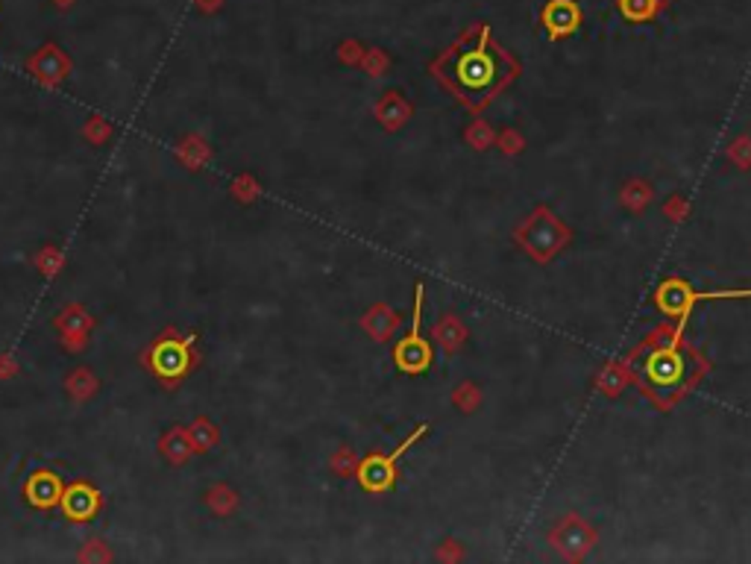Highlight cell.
<instances>
[{
  "instance_id": "obj_6",
  "label": "cell",
  "mask_w": 751,
  "mask_h": 564,
  "mask_svg": "<svg viewBox=\"0 0 751 564\" xmlns=\"http://www.w3.org/2000/svg\"><path fill=\"white\" fill-rule=\"evenodd\" d=\"M147 364H150V371L162 379V383L167 379L170 385H177L179 379L191 371V364H194L191 341L174 335V330H167V333L150 347V353H147Z\"/></svg>"
},
{
  "instance_id": "obj_12",
  "label": "cell",
  "mask_w": 751,
  "mask_h": 564,
  "mask_svg": "<svg viewBox=\"0 0 751 564\" xmlns=\"http://www.w3.org/2000/svg\"><path fill=\"white\" fill-rule=\"evenodd\" d=\"M159 453L167 458L170 465H186L191 453H194V444H191V436L186 426H174L167 429L162 441H159Z\"/></svg>"
},
{
  "instance_id": "obj_9",
  "label": "cell",
  "mask_w": 751,
  "mask_h": 564,
  "mask_svg": "<svg viewBox=\"0 0 751 564\" xmlns=\"http://www.w3.org/2000/svg\"><path fill=\"white\" fill-rule=\"evenodd\" d=\"M59 506L68 520L86 523L100 511V494H97V488H91L88 482H74L71 488H62Z\"/></svg>"
},
{
  "instance_id": "obj_2",
  "label": "cell",
  "mask_w": 751,
  "mask_h": 564,
  "mask_svg": "<svg viewBox=\"0 0 751 564\" xmlns=\"http://www.w3.org/2000/svg\"><path fill=\"white\" fill-rule=\"evenodd\" d=\"M707 300H751V288H719V292H695V288L681 277H666L655 288L652 303L666 318H678V323H687L690 312Z\"/></svg>"
},
{
  "instance_id": "obj_21",
  "label": "cell",
  "mask_w": 751,
  "mask_h": 564,
  "mask_svg": "<svg viewBox=\"0 0 751 564\" xmlns=\"http://www.w3.org/2000/svg\"><path fill=\"white\" fill-rule=\"evenodd\" d=\"M197 4H200L203 12H215L220 6V0H197Z\"/></svg>"
},
{
  "instance_id": "obj_23",
  "label": "cell",
  "mask_w": 751,
  "mask_h": 564,
  "mask_svg": "<svg viewBox=\"0 0 751 564\" xmlns=\"http://www.w3.org/2000/svg\"><path fill=\"white\" fill-rule=\"evenodd\" d=\"M54 4H56L59 9H68V6H74V0H54Z\"/></svg>"
},
{
  "instance_id": "obj_3",
  "label": "cell",
  "mask_w": 751,
  "mask_h": 564,
  "mask_svg": "<svg viewBox=\"0 0 751 564\" xmlns=\"http://www.w3.org/2000/svg\"><path fill=\"white\" fill-rule=\"evenodd\" d=\"M687 356L690 353H681L678 350V338H672V344L661 347L649 353V359H645V367H643V376L645 383L652 385V397L664 405V400L669 397V405L675 400L684 388H687Z\"/></svg>"
},
{
  "instance_id": "obj_13",
  "label": "cell",
  "mask_w": 751,
  "mask_h": 564,
  "mask_svg": "<svg viewBox=\"0 0 751 564\" xmlns=\"http://www.w3.org/2000/svg\"><path fill=\"white\" fill-rule=\"evenodd\" d=\"M669 0H616V9L623 12V18L631 24H645L661 15V9Z\"/></svg>"
},
{
  "instance_id": "obj_11",
  "label": "cell",
  "mask_w": 751,
  "mask_h": 564,
  "mask_svg": "<svg viewBox=\"0 0 751 564\" xmlns=\"http://www.w3.org/2000/svg\"><path fill=\"white\" fill-rule=\"evenodd\" d=\"M24 497L33 508H54L62 500V482L50 470H36V474L24 485Z\"/></svg>"
},
{
  "instance_id": "obj_22",
  "label": "cell",
  "mask_w": 751,
  "mask_h": 564,
  "mask_svg": "<svg viewBox=\"0 0 751 564\" xmlns=\"http://www.w3.org/2000/svg\"><path fill=\"white\" fill-rule=\"evenodd\" d=\"M12 371H15V364H12V362H9L6 356L0 359V376H6V374H12Z\"/></svg>"
},
{
  "instance_id": "obj_1",
  "label": "cell",
  "mask_w": 751,
  "mask_h": 564,
  "mask_svg": "<svg viewBox=\"0 0 751 564\" xmlns=\"http://www.w3.org/2000/svg\"><path fill=\"white\" fill-rule=\"evenodd\" d=\"M431 71H438L441 80L455 95H461V100H467L470 107H479L513 80L517 65L511 62L502 47L491 42V30H487V24H482V27L461 38L438 65H431Z\"/></svg>"
},
{
  "instance_id": "obj_5",
  "label": "cell",
  "mask_w": 751,
  "mask_h": 564,
  "mask_svg": "<svg viewBox=\"0 0 751 564\" xmlns=\"http://www.w3.org/2000/svg\"><path fill=\"white\" fill-rule=\"evenodd\" d=\"M423 282H417L414 285V309H411V330H408L402 338H400V344L393 347V364H397V371L400 374H426L429 367H431V359H434V353H431V344L426 341L423 335Z\"/></svg>"
},
{
  "instance_id": "obj_17",
  "label": "cell",
  "mask_w": 751,
  "mask_h": 564,
  "mask_svg": "<svg viewBox=\"0 0 751 564\" xmlns=\"http://www.w3.org/2000/svg\"><path fill=\"white\" fill-rule=\"evenodd\" d=\"M36 265H38V271L45 273V277H56V273L62 271V253H59V247H45L42 253L36 256Z\"/></svg>"
},
{
  "instance_id": "obj_20",
  "label": "cell",
  "mask_w": 751,
  "mask_h": 564,
  "mask_svg": "<svg viewBox=\"0 0 751 564\" xmlns=\"http://www.w3.org/2000/svg\"><path fill=\"white\" fill-rule=\"evenodd\" d=\"M88 544H91V547L86 549V553H83L80 559H109V553H107V549H103V553H100L103 541H88Z\"/></svg>"
},
{
  "instance_id": "obj_16",
  "label": "cell",
  "mask_w": 751,
  "mask_h": 564,
  "mask_svg": "<svg viewBox=\"0 0 751 564\" xmlns=\"http://www.w3.org/2000/svg\"><path fill=\"white\" fill-rule=\"evenodd\" d=\"M206 503H208V508L215 511V515L227 518V515H232L235 508H238V494H235L229 485H215V488H208Z\"/></svg>"
},
{
  "instance_id": "obj_10",
  "label": "cell",
  "mask_w": 751,
  "mask_h": 564,
  "mask_svg": "<svg viewBox=\"0 0 751 564\" xmlns=\"http://www.w3.org/2000/svg\"><path fill=\"white\" fill-rule=\"evenodd\" d=\"M91 326H95L91 314L83 306H76V303L65 306L62 314L56 318V330L62 333L65 347H68V350H83L86 347V338L91 333Z\"/></svg>"
},
{
  "instance_id": "obj_7",
  "label": "cell",
  "mask_w": 751,
  "mask_h": 564,
  "mask_svg": "<svg viewBox=\"0 0 751 564\" xmlns=\"http://www.w3.org/2000/svg\"><path fill=\"white\" fill-rule=\"evenodd\" d=\"M582 6L575 4V0H549L540 12V24H543L546 36L552 42H561V38L573 36L582 30Z\"/></svg>"
},
{
  "instance_id": "obj_8",
  "label": "cell",
  "mask_w": 751,
  "mask_h": 564,
  "mask_svg": "<svg viewBox=\"0 0 751 564\" xmlns=\"http://www.w3.org/2000/svg\"><path fill=\"white\" fill-rule=\"evenodd\" d=\"M27 68H30V74L36 77L38 83H45V86H59L65 77L71 74V68H74V62L65 56V50L59 47V45H45V47H38L36 54L30 56V62H27Z\"/></svg>"
},
{
  "instance_id": "obj_18",
  "label": "cell",
  "mask_w": 751,
  "mask_h": 564,
  "mask_svg": "<svg viewBox=\"0 0 751 564\" xmlns=\"http://www.w3.org/2000/svg\"><path fill=\"white\" fill-rule=\"evenodd\" d=\"M208 156V148L203 141H197V138H188V141H182V159H186L194 170L200 168V162Z\"/></svg>"
},
{
  "instance_id": "obj_19",
  "label": "cell",
  "mask_w": 751,
  "mask_h": 564,
  "mask_svg": "<svg viewBox=\"0 0 751 564\" xmlns=\"http://www.w3.org/2000/svg\"><path fill=\"white\" fill-rule=\"evenodd\" d=\"M109 136H112V127L103 121V118H91V121L86 124V138L91 144H103Z\"/></svg>"
},
{
  "instance_id": "obj_4",
  "label": "cell",
  "mask_w": 751,
  "mask_h": 564,
  "mask_svg": "<svg viewBox=\"0 0 751 564\" xmlns=\"http://www.w3.org/2000/svg\"><path fill=\"white\" fill-rule=\"evenodd\" d=\"M426 432H429V424H420L391 456H385V453H370V456H367L364 462L359 465V470H355V477H359L361 488L367 494H388V491L397 488V477H400L397 465H400V458L411 447H417L420 438H426Z\"/></svg>"
},
{
  "instance_id": "obj_14",
  "label": "cell",
  "mask_w": 751,
  "mask_h": 564,
  "mask_svg": "<svg viewBox=\"0 0 751 564\" xmlns=\"http://www.w3.org/2000/svg\"><path fill=\"white\" fill-rule=\"evenodd\" d=\"M65 388H68L71 400L86 403L88 397L97 395L100 383H97V374L95 371H88V367H76V371L68 376V383H65Z\"/></svg>"
},
{
  "instance_id": "obj_15",
  "label": "cell",
  "mask_w": 751,
  "mask_h": 564,
  "mask_svg": "<svg viewBox=\"0 0 751 564\" xmlns=\"http://www.w3.org/2000/svg\"><path fill=\"white\" fill-rule=\"evenodd\" d=\"M188 436H191V444H194V453H208V450L218 447L220 429H218V424L208 421V417H197V421L188 426Z\"/></svg>"
}]
</instances>
